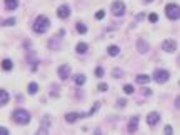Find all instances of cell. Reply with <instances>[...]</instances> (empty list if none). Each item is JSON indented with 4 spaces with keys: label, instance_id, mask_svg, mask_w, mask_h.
<instances>
[{
    "label": "cell",
    "instance_id": "19",
    "mask_svg": "<svg viewBox=\"0 0 180 135\" xmlns=\"http://www.w3.org/2000/svg\"><path fill=\"white\" fill-rule=\"evenodd\" d=\"M75 50H77V53H85V52L88 50V45H87V43H82V42H80Z\"/></svg>",
    "mask_w": 180,
    "mask_h": 135
},
{
    "label": "cell",
    "instance_id": "18",
    "mask_svg": "<svg viewBox=\"0 0 180 135\" xmlns=\"http://www.w3.org/2000/svg\"><path fill=\"white\" fill-rule=\"evenodd\" d=\"M135 82L137 83H149L150 77L149 75H137V77H135Z\"/></svg>",
    "mask_w": 180,
    "mask_h": 135
},
{
    "label": "cell",
    "instance_id": "12",
    "mask_svg": "<svg viewBox=\"0 0 180 135\" xmlns=\"http://www.w3.org/2000/svg\"><path fill=\"white\" fill-rule=\"evenodd\" d=\"M80 117H82V114H75V112H72V114H67V115H65V120H67L68 124H73V122H75V120H78Z\"/></svg>",
    "mask_w": 180,
    "mask_h": 135
},
{
    "label": "cell",
    "instance_id": "11",
    "mask_svg": "<svg viewBox=\"0 0 180 135\" xmlns=\"http://www.w3.org/2000/svg\"><path fill=\"white\" fill-rule=\"evenodd\" d=\"M137 127H139V117H132V119H130V124H129V132L134 134L135 130H137Z\"/></svg>",
    "mask_w": 180,
    "mask_h": 135
},
{
    "label": "cell",
    "instance_id": "28",
    "mask_svg": "<svg viewBox=\"0 0 180 135\" xmlns=\"http://www.w3.org/2000/svg\"><path fill=\"white\" fill-rule=\"evenodd\" d=\"M122 75H124V72H122V70H120V68H115V70H113V77H122Z\"/></svg>",
    "mask_w": 180,
    "mask_h": 135
},
{
    "label": "cell",
    "instance_id": "17",
    "mask_svg": "<svg viewBox=\"0 0 180 135\" xmlns=\"http://www.w3.org/2000/svg\"><path fill=\"white\" fill-rule=\"evenodd\" d=\"M2 68H4V70H7V72H9V70H12V68H14V63H12V60H9V58L2 60Z\"/></svg>",
    "mask_w": 180,
    "mask_h": 135
},
{
    "label": "cell",
    "instance_id": "16",
    "mask_svg": "<svg viewBox=\"0 0 180 135\" xmlns=\"http://www.w3.org/2000/svg\"><path fill=\"white\" fill-rule=\"evenodd\" d=\"M17 5H18V2H17V0H5V7H7V10H15Z\"/></svg>",
    "mask_w": 180,
    "mask_h": 135
},
{
    "label": "cell",
    "instance_id": "33",
    "mask_svg": "<svg viewBox=\"0 0 180 135\" xmlns=\"http://www.w3.org/2000/svg\"><path fill=\"white\" fill-rule=\"evenodd\" d=\"M144 2H154V0H144Z\"/></svg>",
    "mask_w": 180,
    "mask_h": 135
},
{
    "label": "cell",
    "instance_id": "22",
    "mask_svg": "<svg viewBox=\"0 0 180 135\" xmlns=\"http://www.w3.org/2000/svg\"><path fill=\"white\" fill-rule=\"evenodd\" d=\"M95 77H98V78L103 77V68L102 67H97V68H95Z\"/></svg>",
    "mask_w": 180,
    "mask_h": 135
},
{
    "label": "cell",
    "instance_id": "10",
    "mask_svg": "<svg viewBox=\"0 0 180 135\" xmlns=\"http://www.w3.org/2000/svg\"><path fill=\"white\" fill-rule=\"evenodd\" d=\"M137 50H139L140 53H147V50H149V43H147L144 38L137 40Z\"/></svg>",
    "mask_w": 180,
    "mask_h": 135
},
{
    "label": "cell",
    "instance_id": "8",
    "mask_svg": "<svg viewBox=\"0 0 180 135\" xmlns=\"http://www.w3.org/2000/svg\"><path fill=\"white\" fill-rule=\"evenodd\" d=\"M162 48H164L165 52H175V50H177V43H175L174 40H164V43H162Z\"/></svg>",
    "mask_w": 180,
    "mask_h": 135
},
{
    "label": "cell",
    "instance_id": "30",
    "mask_svg": "<svg viewBox=\"0 0 180 135\" xmlns=\"http://www.w3.org/2000/svg\"><path fill=\"white\" fill-rule=\"evenodd\" d=\"M0 135H9V129H5V127H0Z\"/></svg>",
    "mask_w": 180,
    "mask_h": 135
},
{
    "label": "cell",
    "instance_id": "29",
    "mask_svg": "<svg viewBox=\"0 0 180 135\" xmlns=\"http://www.w3.org/2000/svg\"><path fill=\"white\" fill-rule=\"evenodd\" d=\"M107 83H100V85H98V90H100V92H105V90H107Z\"/></svg>",
    "mask_w": 180,
    "mask_h": 135
},
{
    "label": "cell",
    "instance_id": "5",
    "mask_svg": "<svg viewBox=\"0 0 180 135\" xmlns=\"http://www.w3.org/2000/svg\"><path fill=\"white\" fill-rule=\"evenodd\" d=\"M112 14L113 15H117V17H122L125 14V5H124V2H113L112 4Z\"/></svg>",
    "mask_w": 180,
    "mask_h": 135
},
{
    "label": "cell",
    "instance_id": "31",
    "mask_svg": "<svg viewBox=\"0 0 180 135\" xmlns=\"http://www.w3.org/2000/svg\"><path fill=\"white\" fill-rule=\"evenodd\" d=\"M172 132H174V130H172V127H170V125H167V127H165V134H167V135H172Z\"/></svg>",
    "mask_w": 180,
    "mask_h": 135
},
{
    "label": "cell",
    "instance_id": "4",
    "mask_svg": "<svg viewBox=\"0 0 180 135\" xmlns=\"http://www.w3.org/2000/svg\"><path fill=\"white\" fill-rule=\"evenodd\" d=\"M169 77H170V73L167 72V70H162V68H159V70L154 72V80L157 83H165L169 80Z\"/></svg>",
    "mask_w": 180,
    "mask_h": 135
},
{
    "label": "cell",
    "instance_id": "3",
    "mask_svg": "<svg viewBox=\"0 0 180 135\" xmlns=\"http://www.w3.org/2000/svg\"><path fill=\"white\" fill-rule=\"evenodd\" d=\"M165 14L169 17L170 20H179L180 17V9L177 4H169V5L165 7Z\"/></svg>",
    "mask_w": 180,
    "mask_h": 135
},
{
    "label": "cell",
    "instance_id": "32",
    "mask_svg": "<svg viewBox=\"0 0 180 135\" xmlns=\"http://www.w3.org/2000/svg\"><path fill=\"white\" fill-rule=\"evenodd\" d=\"M144 94H145V95H152V90H149V88H145V90H144Z\"/></svg>",
    "mask_w": 180,
    "mask_h": 135
},
{
    "label": "cell",
    "instance_id": "21",
    "mask_svg": "<svg viewBox=\"0 0 180 135\" xmlns=\"http://www.w3.org/2000/svg\"><path fill=\"white\" fill-rule=\"evenodd\" d=\"M77 32L78 33H87V25H83L82 22H78L77 23Z\"/></svg>",
    "mask_w": 180,
    "mask_h": 135
},
{
    "label": "cell",
    "instance_id": "27",
    "mask_svg": "<svg viewBox=\"0 0 180 135\" xmlns=\"http://www.w3.org/2000/svg\"><path fill=\"white\" fill-rule=\"evenodd\" d=\"M127 105V100L125 99H118L117 100V107H125Z\"/></svg>",
    "mask_w": 180,
    "mask_h": 135
},
{
    "label": "cell",
    "instance_id": "20",
    "mask_svg": "<svg viewBox=\"0 0 180 135\" xmlns=\"http://www.w3.org/2000/svg\"><path fill=\"white\" fill-rule=\"evenodd\" d=\"M37 90H38V85L35 82L28 83V94H37Z\"/></svg>",
    "mask_w": 180,
    "mask_h": 135
},
{
    "label": "cell",
    "instance_id": "6",
    "mask_svg": "<svg viewBox=\"0 0 180 135\" xmlns=\"http://www.w3.org/2000/svg\"><path fill=\"white\" fill-rule=\"evenodd\" d=\"M159 122H160V114H159V112H152V114L147 115V124H149L150 127L157 125Z\"/></svg>",
    "mask_w": 180,
    "mask_h": 135
},
{
    "label": "cell",
    "instance_id": "13",
    "mask_svg": "<svg viewBox=\"0 0 180 135\" xmlns=\"http://www.w3.org/2000/svg\"><path fill=\"white\" fill-rule=\"evenodd\" d=\"M73 80H75V83L80 87V85H83V83L87 82V77H85L83 73H78V75H75V78H73Z\"/></svg>",
    "mask_w": 180,
    "mask_h": 135
},
{
    "label": "cell",
    "instance_id": "23",
    "mask_svg": "<svg viewBox=\"0 0 180 135\" xmlns=\"http://www.w3.org/2000/svg\"><path fill=\"white\" fill-rule=\"evenodd\" d=\"M124 92H125V94H134V87H132V85H125V87H124Z\"/></svg>",
    "mask_w": 180,
    "mask_h": 135
},
{
    "label": "cell",
    "instance_id": "9",
    "mask_svg": "<svg viewBox=\"0 0 180 135\" xmlns=\"http://www.w3.org/2000/svg\"><path fill=\"white\" fill-rule=\"evenodd\" d=\"M57 15L60 17V18H67L68 15H70V9H68V5H62L57 9Z\"/></svg>",
    "mask_w": 180,
    "mask_h": 135
},
{
    "label": "cell",
    "instance_id": "7",
    "mask_svg": "<svg viewBox=\"0 0 180 135\" xmlns=\"http://www.w3.org/2000/svg\"><path fill=\"white\" fill-rule=\"evenodd\" d=\"M58 77L62 80H67L70 77V65H60L58 67Z\"/></svg>",
    "mask_w": 180,
    "mask_h": 135
},
{
    "label": "cell",
    "instance_id": "15",
    "mask_svg": "<svg viewBox=\"0 0 180 135\" xmlns=\"http://www.w3.org/2000/svg\"><path fill=\"white\" fill-rule=\"evenodd\" d=\"M9 94H7V90H0V105H5L9 102Z\"/></svg>",
    "mask_w": 180,
    "mask_h": 135
},
{
    "label": "cell",
    "instance_id": "14",
    "mask_svg": "<svg viewBox=\"0 0 180 135\" xmlns=\"http://www.w3.org/2000/svg\"><path fill=\"white\" fill-rule=\"evenodd\" d=\"M107 52H108V55H112V57H117L118 53H120V48H118L117 45H110V47L107 48Z\"/></svg>",
    "mask_w": 180,
    "mask_h": 135
},
{
    "label": "cell",
    "instance_id": "26",
    "mask_svg": "<svg viewBox=\"0 0 180 135\" xmlns=\"http://www.w3.org/2000/svg\"><path fill=\"white\" fill-rule=\"evenodd\" d=\"M149 20L155 23V22L159 20V15H157V14H150V15H149Z\"/></svg>",
    "mask_w": 180,
    "mask_h": 135
},
{
    "label": "cell",
    "instance_id": "2",
    "mask_svg": "<svg viewBox=\"0 0 180 135\" xmlns=\"http://www.w3.org/2000/svg\"><path fill=\"white\" fill-rule=\"evenodd\" d=\"M14 120H15V124H20V125H27L30 122V114L23 109H18L14 112Z\"/></svg>",
    "mask_w": 180,
    "mask_h": 135
},
{
    "label": "cell",
    "instance_id": "25",
    "mask_svg": "<svg viewBox=\"0 0 180 135\" xmlns=\"http://www.w3.org/2000/svg\"><path fill=\"white\" fill-rule=\"evenodd\" d=\"M103 17H105V12L103 10H98L97 14H95V18H98V20H102Z\"/></svg>",
    "mask_w": 180,
    "mask_h": 135
},
{
    "label": "cell",
    "instance_id": "1",
    "mask_svg": "<svg viewBox=\"0 0 180 135\" xmlns=\"http://www.w3.org/2000/svg\"><path fill=\"white\" fill-rule=\"evenodd\" d=\"M48 27H50V20H48L45 15H38L37 20L33 22L32 28H33L35 33H45V32L48 30Z\"/></svg>",
    "mask_w": 180,
    "mask_h": 135
},
{
    "label": "cell",
    "instance_id": "24",
    "mask_svg": "<svg viewBox=\"0 0 180 135\" xmlns=\"http://www.w3.org/2000/svg\"><path fill=\"white\" fill-rule=\"evenodd\" d=\"M4 25H7V27H12L14 23H15V18H9V20H5V22H2Z\"/></svg>",
    "mask_w": 180,
    "mask_h": 135
}]
</instances>
